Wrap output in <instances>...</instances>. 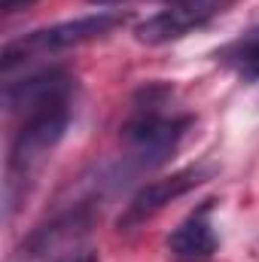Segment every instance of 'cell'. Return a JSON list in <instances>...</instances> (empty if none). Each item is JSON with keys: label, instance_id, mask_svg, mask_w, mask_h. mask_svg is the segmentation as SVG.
<instances>
[{"label": "cell", "instance_id": "obj_8", "mask_svg": "<svg viewBox=\"0 0 259 262\" xmlns=\"http://www.w3.org/2000/svg\"><path fill=\"white\" fill-rule=\"evenodd\" d=\"M217 58L226 67L238 70L244 79H259V28L244 31L238 40H232L223 52H217Z\"/></svg>", "mask_w": 259, "mask_h": 262}, {"label": "cell", "instance_id": "obj_1", "mask_svg": "<svg viewBox=\"0 0 259 262\" xmlns=\"http://www.w3.org/2000/svg\"><path fill=\"white\" fill-rule=\"evenodd\" d=\"M192 125V116L177 110L174 89L168 82H149L137 92L131 119L122 128L128 143V156L137 171H149L168 162V156L180 146V137Z\"/></svg>", "mask_w": 259, "mask_h": 262}, {"label": "cell", "instance_id": "obj_3", "mask_svg": "<svg viewBox=\"0 0 259 262\" xmlns=\"http://www.w3.org/2000/svg\"><path fill=\"white\" fill-rule=\"evenodd\" d=\"M119 25H125V15L104 9V12H95V15H79V18H70V21H58V25L31 31V34H25V37H18V40H12V43L3 46L0 67H3V73H9L15 64H21L28 58H37V55H46V52H58V49H70V46L89 43L95 37L110 34Z\"/></svg>", "mask_w": 259, "mask_h": 262}, {"label": "cell", "instance_id": "obj_6", "mask_svg": "<svg viewBox=\"0 0 259 262\" xmlns=\"http://www.w3.org/2000/svg\"><path fill=\"white\" fill-rule=\"evenodd\" d=\"M70 92H73L70 73L61 67H46V70H37L18 82H6L3 104H6L9 116H28V113L43 110L49 104L70 101Z\"/></svg>", "mask_w": 259, "mask_h": 262}, {"label": "cell", "instance_id": "obj_2", "mask_svg": "<svg viewBox=\"0 0 259 262\" xmlns=\"http://www.w3.org/2000/svg\"><path fill=\"white\" fill-rule=\"evenodd\" d=\"M67 122H70V101H58V104H49L43 110L21 116V125L12 137L9 162H6V183H3L6 216H12L18 195H25V183L34 180V174L43 168L46 156L64 137Z\"/></svg>", "mask_w": 259, "mask_h": 262}, {"label": "cell", "instance_id": "obj_7", "mask_svg": "<svg viewBox=\"0 0 259 262\" xmlns=\"http://www.w3.org/2000/svg\"><path fill=\"white\" fill-rule=\"evenodd\" d=\"M213 201H201L168 235V253L177 262H210L217 253V232L210 223Z\"/></svg>", "mask_w": 259, "mask_h": 262}, {"label": "cell", "instance_id": "obj_5", "mask_svg": "<svg viewBox=\"0 0 259 262\" xmlns=\"http://www.w3.org/2000/svg\"><path fill=\"white\" fill-rule=\"evenodd\" d=\"M213 177V165H189V168H180L168 177H159V180H149L146 186L137 189V195L131 198V204L122 213V226H137L149 216H156L162 207H168L171 201L183 198L186 192H192L195 186H201L204 180Z\"/></svg>", "mask_w": 259, "mask_h": 262}, {"label": "cell", "instance_id": "obj_9", "mask_svg": "<svg viewBox=\"0 0 259 262\" xmlns=\"http://www.w3.org/2000/svg\"><path fill=\"white\" fill-rule=\"evenodd\" d=\"M92 3H119V0H92Z\"/></svg>", "mask_w": 259, "mask_h": 262}, {"label": "cell", "instance_id": "obj_4", "mask_svg": "<svg viewBox=\"0 0 259 262\" xmlns=\"http://www.w3.org/2000/svg\"><path fill=\"white\" fill-rule=\"evenodd\" d=\"M226 3L229 0H168L156 15L140 21L134 28V34L146 46H162V43L180 40L189 31L207 25L217 12H223Z\"/></svg>", "mask_w": 259, "mask_h": 262}]
</instances>
